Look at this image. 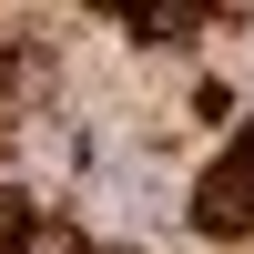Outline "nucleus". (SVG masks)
<instances>
[{
    "mask_svg": "<svg viewBox=\"0 0 254 254\" xmlns=\"http://www.w3.org/2000/svg\"><path fill=\"white\" fill-rule=\"evenodd\" d=\"M193 224L203 234H254V153H224L193 183Z\"/></svg>",
    "mask_w": 254,
    "mask_h": 254,
    "instance_id": "f257e3e1",
    "label": "nucleus"
},
{
    "mask_svg": "<svg viewBox=\"0 0 254 254\" xmlns=\"http://www.w3.org/2000/svg\"><path fill=\"white\" fill-rule=\"evenodd\" d=\"M20 244H31V203H20V193H0V254H20Z\"/></svg>",
    "mask_w": 254,
    "mask_h": 254,
    "instance_id": "f03ea898",
    "label": "nucleus"
},
{
    "mask_svg": "<svg viewBox=\"0 0 254 254\" xmlns=\"http://www.w3.org/2000/svg\"><path fill=\"white\" fill-rule=\"evenodd\" d=\"M20 254H81V234H71V224H31V244H20Z\"/></svg>",
    "mask_w": 254,
    "mask_h": 254,
    "instance_id": "7ed1b4c3",
    "label": "nucleus"
},
{
    "mask_svg": "<svg viewBox=\"0 0 254 254\" xmlns=\"http://www.w3.org/2000/svg\"><path fill=\"white\" fill-rule=\"evenodd\" d=\"M234 153H254V122H244V142H234Z\"/></svg>",
    "mask_w": 254,
    "mask_h": 254,
    "instance_id": "20e7f679",
    "label": "nucleus"
}]
</instances>
